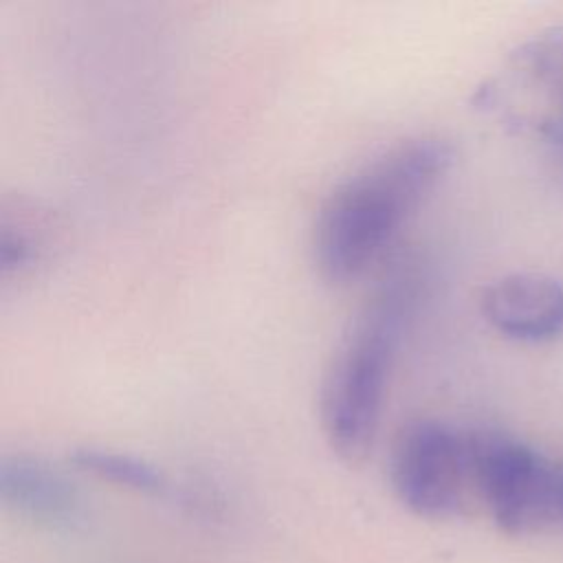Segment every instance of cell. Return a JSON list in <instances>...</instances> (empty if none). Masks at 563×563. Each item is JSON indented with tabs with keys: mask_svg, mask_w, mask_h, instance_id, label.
I'll list each match as a JSON object with an SVG mask.
<instances>
[{
	"mask_svg": "<svg viewBox=\"0 0 563 563\" xmlns=\"http://www.w3.org/2000/svg\"><path fill=\"white\" fill-rule=\"evenodd\" d=\"M484 321L506 339L545 343L563 334V284L545 273H506L477 299Z\"/></svg>",
	"mask_w": 563,
	"mask_h": 563,
	"instance_id": "5b68a950",
	"label": "cell"
},
{
	"mask_svg": "<svg viewBox=\"0 0 563 563\" xmlns=\"http://www.w3.org/2000/svg\"><path fill=\"white\" fill-rule=\"evenodd\" d=\"M389 482L398 501L424 519H449L462 512L473 477V431L444 420L418 418L394 438Z\"/></svg>",
	"mask_w": 563,
	"mask_h": 563,
	"instance_id": "3957f363",
	"label": "cell"
},
{
	"mask_svg": "<svg viewBox=\"0 0 563 563\" xmlns=\"http://www.w3.org/2000/svg\"><path fill=\"white\" fill-rule=\"evenodd\" d=\"M552 528L563 530V460H554V477H552Z\"/></svg>",
	"mask_w": 563,
	"mask_h": 563,
	"instance_id": "30bf717a",
	"label": "cell"
},
{
	"mask_svg": "<svg viewBox=\"0 0 563 563\" xmlns=\"http://www.w3.org/2000/svg\"><path fill=\"white\" fill-rule=\"evenodd\" d=\"M541 134L556 147V152L563 156V108H559L552 117H548L541 123Z\"/></svg>",
	"mask_w": 563,
	"mask_h": 563,
	"instance_id": "8fae6325",
	"label": "cell"
},
{
	"mask_svg": "<svg viewBox=\"0 0 563 563\" xmlns=\"http://www.w3.org/2000/svg\"><path fill=\"white\" fill-rule=\"evenodd\" d=\"M0 497L18 517L55 532H73L86 521L77 486L40 457L11 453L0 462Z\"/></svg>",
	"mask_w": 563,
	"mask_h": 563,
	"instance_id": "8992f818",
	"label": "cell"
},
{
	"mask_svg": "<svg viewBox=\"0 0 563 563\" xmlns=\"http://www.w3.org/2000/svg\"><path fill=\"white\" fill-rule=\"evenodd\" d=\"M416 282L411 266L391 273L358 310L323 372L321 431L330 451L347 464L363 462L374 446Z\"/></svg>",
	"mask_w": 563,
	"mask_h": 563,
	"instance_id": "7a4b0ae2",
	"label": "cell"
},
{
	"mask_svg": "<svg viewBox=\"0 0 563 563\" xmlns=\"http://www.w3.org/2000/svg\"><path fill=\"white\" fill-rule=\"evenodd\" d=\"M40 249L37 235H33L22 220L13 222L4 216L0 231V268L4 279L31 271L40 257Z\"/></svg>",
	"mask_w": 563,
	"mask_h": 563,
	"instance_id": "9c48e42d",
	"label": "cell"
},
{
	"mask_svg": "<svg viewBox=\"0 0 563 563\" xmlns=\"http://www.w3.org/2000/svg\"><path fill=\"white\" fill-rule=\"evenodd\" d=\"M475 495L506 534L552 528L554 460L499 431H473Z\"/></svg>",
	"mask_w": 563,
	"mask_h": 563,
	"instance_id": "277c9868",
	"label": "cell"
},
{
	"mask_svg": "<svg viewBox=\"0 0 563 563\" xmlns=\"http://www.w3.org/2000/svg\"><path fill=\"white\" fill-rule=\"evenodd\" d=\"M68 457L75 468L121 488L143 495H167L172 490L167 475L158 466L130 453L103 446H79Z\"/></svg>",
	"mask_w": 563,
	"mask_h": 563,
	"instance_id": "52a82bcc",
	"label": "cell"
},
{
	"mask_svg": "<svg viewBox=\"0 0 563 563\" xmlns=\"http://www.w3.org/2000/svg\"><path fill=\"white\" fill-rule=\"evenodd\" d=\"M510 64L530 81L563 92V24L519 44L510 53Z\"/></svg>",
	"mask_w": 563,
	"mask_h": 563,
	"instance_id": "ba28073f",
	"label": "cell"
},
{
	"mask_svg": "<svg viewBox=\"0 0 563 563\" xmlns=\"http://www.w3.org/2000/svg\"><path fill=\"white\" fill-rule=\"evenodd\" d=\"M455 150L440 136L398 141L341 180L321 202L312 262L323 282L347 286L391 246L407 220L442 183Z\"/></svg>",
	"mask_w": 563,
	"mask_h": 563,
	"instance_id": "6da1fadb",
	"label": "cell"
}]
</instances>
